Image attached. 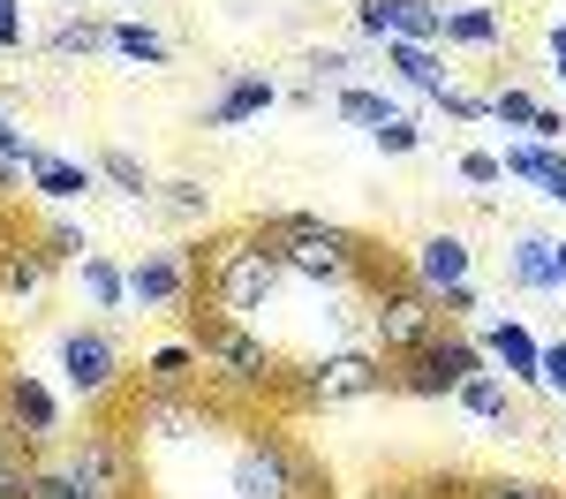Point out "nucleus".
Returning a JSON list of instances; mask_svg holds the SVG:
<instances>
[{"instance_id":"f257e3e1","label":"nucleus","mask_w":566,"mask_h":499,"mask_svg":"<svg viewBox=\"0 0 566 499\" xmlns=\"http://www.w3.org/2000/svg\"><path fill=\"white\" fill-rule=\"evenodd\" d=\"M258 235L280 250L287 280H303V288H317V295H348V288H363V272H370L363 235L340 227V220H317V212H264Z\"/></svg>"},{"instance_id":"f03ea898","label":"nucleus","mask_w":566,"mask_h":499,"mask_svg":"<svg viewBox=\"0 0 566 499\" xmlns=\"http://www.w3.org/2000/svg\"><path fill=\"white\" fill-rule=\"evenodd\" d=\"M280 288H287V266H280V250L264 235L212 242V258H205V303H212V318H242L250 325L258 311L280 303Z\"/></svg>"},{"instance_id":"7ed1b4c3","label":"nucleus","mask_w":566,"mask_h":499,"mask_svg":"<svg viewBox=\"0 0 566 499\" xmlns=\"http://www.w3.org/2000/svg\"><path fill=\"white\" fill-rule=\"evenodd\" d=\"M197 356H205V378H212L219 394H234V402H258V394H280V386H287L280 349L264 341L258 325H242V318H205L197 311Z\"/></svg>"},{"instance_id":"20e7f679","label":"nucleus","mask_w":566,"mask_h":499,"mask_svg":"<svg viewBox=\"0 0 566 499\" xmlns=\"http://www.w3.org/2000/svg\"><path fill=\"white\" fill-rule=\"evenodd\" d=\"M287 394L303 408H355L392 394V371L370 341H340V349H317V356L287 363Z\"/></svg>"},{"instance_id":"39448f33","label":"nucleus","mask_w":566,"mask_h":499,"mask_svg":"<svg viewBox=\"0 0 566 499\" xmlns=\"http://www.w3.org/2000/svg\"><path fill=\"white\" fill-rule=\"evenodd\" d=\"M53 371H61V394L84 408H106L122 386H129V349H122V333L106 325V318H76V325H61L53 333Z\"/></svg>"},{"instance_id":"423d86ee","label":"nucleus","mask_w":566,"mask_h":499,"mask_svg":"<svg viewBox=\"0 0 566 499\" xmlns=\"http://www.w3.org/2000/svg\"><path fill=\"white\" fill-rule=\"evenodd\" d=\"M363 325H370V349H378L386 363H400V356L431 349L438 333H446V311H438V295H423V288L400 272V280H370Z\"/></svg>"},{"instance_id":"0eeeda50","label":"nucleus","mask_w":566,"mask_h":499,"mask_svg":"<svg viewBox=\"0 0 566 499\" xmlns=\"http://www.w3.org/2000/svg\"><path fill=\"white\" fill-rule=\"evenodd\" d=\"M408 280L438 295L446 318H483V288H476V242L461 227H431L416 250H408Z\"/></svg>"},{"instance_id":"6e6552de","label":"nucleus","mask_w":566,"mask_h":499,"mask_svg":"<svg viewBox=\"0 0 566 499\" xmlns=\"http://www.w3.org/2000/svg\"><path fill=\"white\" fill-rule=\"evenodd\" d=\"M205 295V258L189 242H144L129 258V318H175Z\"/></svg>"},{"instance_id":"1a4fd4ad","label":"nucleus","mask_w":566,"mask_h":499,"mask_svg":"<svg viewBox=\"0 0 566 499\" xmlns=\"http://www.w3.org/2000/svg\"><path fill=\"white\" fill-rule=\"evenodd\" d=\"M227 499H310V461L280 432H242L227 454Z\"/></svg>"},{"instance_id":"9d476101","label":"nucleus","mask_w":566,"mask_h":499,"mask_svg":"<svg viewBox=\"0 0 566 499\" xmlns=\"http://www.w3.org/2000/svg\"><path fill=\"white\" fill-rule=\"evenodd\" d=\"M483 341L476 333H461V325H446L431 349H416V356H400V371H392V394H408V402H453L469 378L483 371Z\"/></svg>"},{"instance_id":"9b49d317","label":"nucleus","mask_w":566,"mask_h":499,"mask_svg":"<svg viewBox=\"0 0 566 499\" xmlns=\"http://www.w3.org/2000/svg\"><path fill=\"white\" fill-rule=\"evenodd\" d=\"M0 424L23 439V454H53L61 447V394L45 386L39 371L0 363Z\"/></svg>"},{"instance_id":"f8f14e48","label":"nucleus","mask_w":566,"mask_h":499,"mask_svg":"<svg viewBox=\"0 0 566 499\" xmlns=\"http://www.w3.org/2000/svg\"><path fill=\"white\" fill-rule=\"evenodd\" d=\"M129 432H136V447H205L219 424L205 408V394H136Z\"/></svg>"},{"instance_id":"ddd939ff","label":"nucleus","mask_w":566,"mask_h":499,"mask_svg":"<svg viewBox=\"0 0 566 499\" xmlns=\"http://www.w3.org/2000/svg\"><path fill=\"white\" fill-rule=\"evenodd\" d=\"M91 499H129L136 485V447L129 439H114V432H84V439H69V447L53 454Z\"/></svg>"},{"instance_id":"4468645a","label":"nucleus","mask_w":566,"mask_h":499,"mask_svg":"<svg viewBox=\"0 0 566 499\" xmlns=\"http://www.w3.org/2000/svg\"><path fill=\"white\" fill-rule=\"evenodd\" d=\"M53 280H61V266L45 258L39 242H0V318H45V303H53Z\"/></svg>"},{"instance_id":"2eb2a0df","label":"nucleus","mask_w":566,"mask_h":499,"mask_svg":"<svg viewBox=\"0 0 566 499\" xmlns=\"http://www.w3.org/2000/svg\"><path fill=\"white\" fill-rule=\"evenodd\" d=\"M476 341H483V356H491V371H506L522 394H544V341L528 333L522 318H491Z\"/></svg>"},{"instance_id":"dca6fc26","label":"nucleus","mask_w":566,"mask_h":499,"mask_svg":"<svg viewBox=\"0 0 566 499\" xmlns=\"http://www.w3.org/2000/svg\"><path fill=\"white\" fill-rule=\"evenodd\" d=\"M453 408H461L469 424H483V432H506V439H522V432H528V424H522V386H514L506 371H491V363L453 394Z\"/></svg>"},{"instance_id":"f3484780","label":"nucleus","mask_w":566,"mask_h":499,"mask_svg":"<svg viewBox=\"0 0 566 499\" xmlns=\"http://www.w3.org/2000/svg\"><path fill=\"white\" fill-rule=\"evenodd\" d=\"M378 61H386V76L400 91H416V98H446V91L461 84V76H453V69H446V45H416V39H386L378 45Z\"/></svg>"},{"instance_id":"a211bd4d","label":"nucleus","mask_w":566,"mask_h":499,"mask_svg":"<svg viewBox=\"0 0 566 499\" xmlns=\"http://www.w3.org/2000/svg\"><path fill=\"white\" fill-rule=\"evenodd\" d=\"M506 288H514V295H552V288H559V235L514 227V235H506Z\"/></svg>"},{"instance_id":"6ab92c4d","label":"nucleus","mask_w":566,"mask_h":499,"mask_svg":"<svg viewBox=\"0 0 566 499\" xmlns=\"http://www.w3.org/2000/svg\"><path fill=\"white\" fill-rule=\"evenodd\" d=\"M272 106H280V84H272V76H258V69H227L219 98L205 106V129H242V122H258V114H272Z\"/></svg>"},{"instance_id":"aec40b11","label":"nucleus","mask_w":566,"mask_h":499,"mask_svg":"<svg viewBox=\"0 0 566 499\" xmlns=\"http://www.w3.org/2000/svg\"><path fill=\"white\" fill-rule=\"evenodd\" d=\"M69 288H76L106 325H114V318H129V266H122V258H106V250H91L84 266H69Z\"/></svg>"},{"instance_id":"412c9836","label":"nucleus","mask_w":566,"mask_h":499,"mask_svg":"<svg viewBox=\"0 0 566 499\" xmlns=\"http://www.w3.org/2000/svg\"><path fill=\"white\" fill-rule=\"evenodd\" d=\"M91 189H98V167H91V159H61V152H45L39 167H31V197H39V205H53V212L84 205Z\"/></svg>"},{"instance_id":"4be33fe9","label":"nucleus","mask_w":566,"mask_h":499,"mask_svg":"<svg viewBox=\"0 0 566 499\" xmlns=\"http://www.w3.org/2000/svg\"><path fill=\"white\" fill-rule=\"evenodd\" d=\"M144 394H205V356L197 341H159L144 356Z\"/></svg>"},{"instance_id":"5701e85b","label":"nucleus","mask_w":566,"mask_h":499,"mask_svg":"<svg viewBox=\"0 0 566 499\" xmlns=\"http://www.w3.org/2000/svg\"><path fill=\"white\" fill-rule=\"evenodd\" d=\"M446 45H461V53H499V45H506V15L483 8V0H453V8H446Z\"/></svg>"},{"instance_id":"b1692460","label":"nucleus","mask_w":566,"mask_h":499,"mask_svg":"<svg viewBox=\"0 0 566 499\" xmlns=\"http://www.w3.org/2000/svg\"><path fill=\"white\" fill-rule=\"evenodd\" d=\"M45 53H53V61H98V53H114V23H98V15H61V23L45 31Z\"/></svg>"},{"instance_id":"393cba45","label":"nucleus","mask_w":566,"mask_h":499,"mask_svg":"<svg viewBox=\"0 0 566 499\" xmlns=\"http://www.w3.org/2000/svg\"><path fill=\"white\" fill-rule=\"evenodd\" d=\"M91 167H98V181H114V197H129V205H144V212H151V189H159V181L144 175V159H136V152L98 144V152H91Z\"/></svg>"},{"instance_id":"a878e982","label":"nucleus","mask_w":566,"mask_h":499,"mask_svg":"<svg viewBox=\"0 0 566 499\" xmlns=\"http://www.w3.org/2000/svg\"><path fill=\"white\" fill-rule=\"evenodd\" d=\"M303 69H310V84L325 91H340V84H363V76H370V61H363V45H310L303 53Z\"/></svg>"},{"instance_id":"bb28decb","label":"nucleus","mask_w":566,"mask_h":499,"mask_svg":"<svg viewBox=\"0 0 566 499\" xmlns=\"http://www.w3.org/2000/svg\"><path fill=\"white\" fill-rule=\"evenodd\" d=\"M114 53L136 61V69H167V61H175V39H167L159 23H114Z\"/></svg>"},{"instance_id":"cd10ccee","label":"nucleus","mask_w":566,"mask_h":499,"mask_svg":"<svg viewBox=\"0 0 566 499\" xmlns=\"http://www.w3.org/2000/svg\"><path fill=\"white\" fill-rule=\"evenodd\" d=\"M333 114L355 122V129H378V122L400 114V106H392V91H378V84H340V91H333Z\"/></svg>"},{"instance_id":"c85d7f7f","label":"nucleus","mask_w":566,"mask_h":499,"mask_svg":"<svg viewBox=\"0 0 566 499\" xmlns=\"http://www.w3.org/2000/svg\"><path fill=\"white\" fill-rule=\"evenodd\" d=\"M151 205H159L167 220H181V227L212 220V189H205L197 175H181V181H159V189H151Z\"/></svg>"},{"instance_id":"c756f323","label":"nucleus","mask_w":566,"mask_h":499,"mask_svg":"<svg viewBox=\"0 0 566 499\" xmlns=\"http://www.w3.org/2000/svg\"><path fill=\"white\" fill-rule=\"evenodd\" d=\"M31 242H39L53 266H84V258H91V227H84V220H69V212H53V220H45Z\"/></svg>"},{"instance_id":"7c9ffc66","label":"nucleus","mask_w":566,"mask_h":499,"mask_svg":"<svg viewBox=\"0 0 566 499\" xmlns=\"http://www.w3.org/2000/svg\"><path fill=\"white\" fill-rule=\"evenodd\" d=\"M0 159H8V167H23V175L45 159V144L23 129V114H15V98H8V91H0Z\"/></svg>"},{"instance_id":"2f4dec72","label":"nucleus","mask_w":566,"mask_h":499,"mask_svg":"<svg viewBox=\"0 0 566 499\" xmlns=\"http://www.w3.org/2000/svg\"><path fill=\"white\" fill-rule=\"evenodd\" d=\"M536 114H544V98H536L528 84H491V122H499V129H528L536 136Z\"/></svg>"},{"instance_id":"473e14b6","label":"nucleus","mask_w":566,"mask_h":499,"mask_svg":"<svg viewBox=\"0 0 566 499\" xmlns=\"http://www.w3.org/2000/svg\"><path fill=\"white\" fill-rule=\"evenodd\" d=\"M370 144H378L386 159H408V152H423V129H416L408 114H392V122H378V129H370Z\"/></svg>"},{"instance_id":"72a5a7b5","label":"nucleus","mask_w":566,"mask_h":499,"mask_svg":"<svg viewBox=\"0 0 566 499\" xmlns=\"http://www.w3.org/2000/svg\"><path fill=\"white\" fill-rule=\"evenodd\" d=\"M453 175L476 181V197H491V189L506 181V159H499V152H461V159H453Z\"/></svg>"},{"instance_id":"f704fd0d","label":"nucleus","mask_w":566,"mask_h":499,"mask_svg":"<svg viewBox=\"0 0 566 499\" xmlns=\"http://www.w3.org/2000/svg\"><path fill=\"white\" fill-rule=\"evenodd\" d=\"M438 106H446V122H469V129H476V122H491V91H469V84H453Z\"/></svg>"},{"instance_id":"c9c22d12","label":"nucleus","mask_w":566,"mask_h":499,"mask_svg":"<svg viewBox=\"0 0 566 499\" xmlns=\"http://www.w3.org/2000/svg\"><path fill=\"white\" fill-rule=\"evenodd\" d=\"M31 499H91V492L61 469V461H53V454H45V461H39V492H31Z\"/></svg>"},{"instance_id":"e433bc0d","label":"nucleus","mask_w":566,"mask_h":499,"mask_svg":"<svg viewBox=\"0 0 566 499\" xmlns=\"http://www.w3.org/2000/svg\"><path fill=\"white\" fill-rule=\"evenodd\" d=\"M476 499H559V492L536 477H491V485H476Z\"/></svg>"},{"instance_id":"4c0bfd02","label":"nucleus","mask_w":566,"mask_h":499,"mask_svg":"<svg viewBox=\"0 0 566 499\" xmlns=\"http://www.w3.org/2000/svg\"><path fill=\"white\" fill-rule=\"evenodd\" d=\"M31 39H39V31H31V15H23L15 0H0V53H23Z\"/></svg>"},{"instance_id":"58836bf2","label":"nucleus","mask_w":566,"mask_h":499,"mask_svg":"<svg viewBox=\"0 0 566 499\" xmlns=\"http://www.w3.org/2000/svg\"><path fill=\"white\" fill-rule=\"evenodd\" d=\"M544 394L566 408V341H544Z\"/></svg>"},{"instance_id":"ea45409f","label":"nucleus","mask_w":566,"mask_h":499,"mask_svg":"<svg viewBox=\"0 0 566 499\" xmlns=\"http://www.w3.org/2000/svg\"><path fill=\"white\" fill-rule=\"evenodd\" d=\"M536 197L566 212V152H552V167H544V181H536Z\"/></svg>"},{"instance_id":"a19ab883","label":"nucleus","mask_w":566,"mask_h":499,"mask_svg":"<svg viewBox=\"0 0 566 499\" xmlns=\"http://www.w3.org/2000/svg\"><path fill=\"white\" fill-rule=\"evenodd\" d=\"M559 136H566V114H559V106H544V114H536V144H559Z\"/></svg>"},{"instance_id":"79ce46f5","label":"nucleus","mask_w":566,"mask_h":499,"mask_svg":"<svg viewBox=\"0 0 566 499\" xmlns=\"http://www.w3.org/2000/svg\"><path fill=\"white\" fill-rule=\"evenodd\" d=\"M544 45H552V76H566V15L544 31Z\"/></svg>"},{"instance_id":"37998d69","label":"nucleus","mask_w":566,"mask_h":499,"mask_svg":"<svg viewBox=\"0 0 566 499\" xmlns=\"http://www.w3.org/2000/svg\"><path fill=\"white\" fill-rule=\"evenodd\" d=\"M15 181H23V167H8V159H0V205L15 197Z\"/></svg>"},{"instance_id":"c03bdc74","label":"nucleus","mask_w":566,"mask_h":499,"mask_svg":"<svg viewBox=\"0 0 566 499\" xmlns=\"http://www.w3.org/2000/svg\"><path fill=\"white\" fill-rule=\"evenodd\" d=\"M15 454H23V439H15V432H8V424H0V469H8V461H15Z\"/></svg>"},{"instance_id":"a18cd8bd","label":"nucleus","mask_w":566,"mask_h":499,"mask_svg":"<svg viewBox=\"0 0 566 499\" xmlns=\"http://www.w3.org/2000/svg\"><path fill=\"white\" fill-rule=\"evenodd\" d=\"M559 288H566V235H559Z\"/></svg>"}]
</instances>
